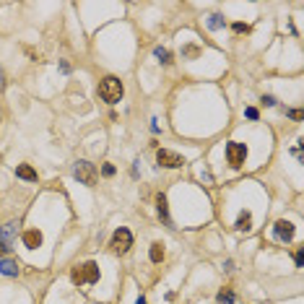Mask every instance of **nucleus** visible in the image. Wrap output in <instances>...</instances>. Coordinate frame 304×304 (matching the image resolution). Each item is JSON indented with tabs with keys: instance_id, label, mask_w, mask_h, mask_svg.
I'll use <instances>...</instances> for the list:
<instances>
[{
	"instance_id": "obj_1",
	"label": "nucleus",
	"mask_w": 304,
	"mask_h": 304,
	"mask_svg": "<svg viewBox=\"0 0 304 304\" xmlns=\"http://www.w3.org/2000/svg\"><path fill=\"white\" fill-rule=\"evenodd\" d=\"M123 81L115 78V75H107V78H102L99 83V96L102 102H107V104H117L120 99H123Z\"/></svg>"
},
{
	"instance_id": "obj_2",
	"label": "nucleus",
	"mask_w": 304,
	"mask_h": 304,
	"mask_svg": "<svg viewBox=\"0 0 304 304\" xmlns=\"http://www.w3.org/2000/svg\"><path fill=\"white\" fill-rule=\"evenodd\" d=\"M70 281H73L75 286L96 283V281H99V265L88 260V263H83V265H78V268H73V270H70Z\"/></svg>"
},
{
	"instance_id": "obj_3",
	"label": "nucleus",
	"mask_w": 304,
	"mask_h": 304,
	"mask_svg": "<svg viewBox=\"0 0 304 304\" xmlns=\"http://www.w3.org/2000/svg\"><path fill=\"white\" fill-rule=\"evenodd\" d=\"M110 247H112V252H117V255H125V252L133 247V234L125 229V226H120V229L112 234V239H110Z\"/></svg>"
},
{
	"instance_id": "obj_4",
	"label": "nucleus",
	"mask_w": 304,
	"mask_h": 304,
	"mask_svg": "<svg viewBox=\"0 0 304 304\" xmlns=\"http://www.w3.org/2000/svg\"><path fill=\"white\" fill-rule=\"evenodd\" d=\"M73 174L86 187H94L96 185V166L91 164V161H78V164H75V172Z\"/></svg>"
},
{
	"instance_id": "obj_5",
	"label": "nucleus",
	"mask_w": 304,
	"mask_h": 304,
	"mask_svg": "<svg viewBox=\"0 0 304 304\" xmlns=\"http://www.w3.org/2000/svg\"><path fill=\"white\" fill-rule=\"evenodd\" d=\"M156 164L164 166V169H179V166H185V159L179 154H174V151H169V148H159L156 151Z\"/></svg>"
},
{
	"instance_id": "obj_6",
	"label": "nucleus",
	"mask_w": 304,
	"mask_h": 304,
	"mask_svg": "<svg viewBox=\"0 0 304 304\" xmlns=\"http://www.w3.org/2000/svg\"><path fill=\"white\" fill-rule=\"evenodd\" d=\"M226 159H229V164L234 166V169H239V166L245 164V159H247V148H245V143L232 141L229 146H226Z\"/></svg>"
},
{
	"instance_id": "obj_7",
	"label": "nucleus",
	"mask_w": 304,
	"mask_h": 304,
	"mask_svg": "<svg viewBox=\"0 0 304 304\" xmlns=\"http://www.w3.org/2000/svg\"><path fill=\"white\" fill-rule=\"evenodd\" d=\"M273 234H276V239H281V242H291L294 239V224L291 221H276Z\"/></svg>"
},
{
	"instance_id": "obj_8",
	"label": "nucleus",
	"mask_w": 304,
	"mask_h": 304,
	"mask_svg": "<svg viewBox=\"0 0 304 304\" xmlns=\"http://www.w3.org/2000/svg\"><path fill=\"white\" fill-rule=\"evenodd\" d=\"M24 245H26L29 250H37V247L42 245V234H39L37 229H29V232H24Z\"/></svg>"
},
{
	"instance_id": "obj_9",
	"label": "nucleus",
	"mask_w": 304,
	"mask_h": 304,
	"mask_svg": "<svg viewBox=\"0 0 304 304\" xmlns=\"http://www.w3.org/2000/svg\"><path fill=\"white\" fill-rule=\"evenodd\" d=\"M16 177H21L26 182H37V169L29 164H21V166H16Z\"/></svg>"
},
{
	"instance_id": "obj_10",
	"label": "nucleus",
	"mask_w": 304,
	"mask_h": 304,
	"mask_svg": "<svg viewBox=\"0 0 304 304\" xmlns=\"http://www.w3.org/2000/svg\"><path fill=\"white\" fill-rule=\"evenodd\" d=\"M156 211H159V216H161L164 224H172V219H169V208H166V197H164V195H156Z\"/></svg>"
},
{
	"instance_id": "obj_11",
	"label": "nucleus",
	"mask_w": 304,
	"mask_h": 304,
	"mask_svg": "<svg viewBox=\"0 0 304 304\" xmlns=\"http://www.w3.org/2000/svg\"><path fill=\"white\" fill-rule=\"evenodd\" d=\"M0 273H3V276H19V263L16 260H0Z\"/></svg>"
},
{
	"instance_id": "obj_12",
	"label": "nucleus",
	"mask_w": 304,
	"mask_h": 304,
	"mask_svg": "<svg viewBox=\"0 0 304 304\" xmlns=\"http://www.w3.org/2000/svg\"><path fill=\"white\" fill-rule=\"evenodd\" d=\"M250 229H252V216H250V211H242L237 219V232H250Z\"/></svg>"
},
{
	"instance_id": "obj_13",
	"label": "nucleus",
	"mask_w": 304,
	"mask_h": 304,
	"mask_svg": "<svg viewBox=\"0 0 304 304\" xmlns=\"http://www.w3.org/2000/svg\"><path fill=\"white\" fill-rule=\"evenodd\" d=\"M16 226H19V221H8L3 226V245H11L13 242V237H16Z\"/></svg>"
},
{
	"instance_id": "obj_14",
	"label": "nucleus",
	"mask_w": 304,
	"mask_h": 304,
	"mask_svg": "<svg viewBox=\"0 0 304 304\" xmlns=\"http://www.w3.org/2000/svg\"><path fill=\"white\" fill-rule=\"evenodd\" d=\"M148 257H151V263H161V260H164V247H161V242H154V245H151Z\"/></svg>"
},
{
	"instance_id": "obj_15",
	"label": "nucleus",
	"mask_w": 304,
	"mask_h": 304,
	"mask_svg": "<svg viewBox=\"0 0 304 304\" xmlns=\"http://www.w3.org/2000/svg\"><path fill=\"white\" fill-rule=\"evenodd\" d=\"M216 304H234V291H232V288H221L219 296H216Z\"/></svg>"
},
{
	"instance_id": "obj_16",
	"label": "nucleus",
	"mask_w": 304,
	"mask_h": 304,
	"mask_svg": "<svg viewBox=\"0 0 304 304\" xmlns=\"http://www.w3.org/2000/svg\"><path fill=\"white\" fill-rule=\"evenodd\" d=\"M154 55L159 57V63H164V65H172V52H169V50L156 47V50H154Z\"/></svg>"
},
{
	"instance_id": "obj_17",
	"label": "nucleus",
	"mask_w": 304,
	"mask_h": 304,
	"mask_svg": "<svg viewBox=\"0 0 304 304\" xmlns=\"http://www.w3.org/2000/svg\"><path fill=\"white\" fill-rule=\"evenodd\" d=\"M232 29H234L237 34H250V26H247V24H234Z\"/></svg>"
},
{
	"instance_id": "obj_18",
	"label": "nucleus",
	"mask_w": 304,
	"mask_h": 304,
	"mask_svg": "<svg viewBox=\"0 0 304 304\" xmlns=\"http://www.w3.org/2000/svg\"><path fill=\"white\" fill-rule=\"evenodd\" d=\"M221 24H224V21H221V16H219V13H216V16H211V21H208V26H211V29H219Z\"/></svg>"
},
{
	"instance_id": "obj_19",
	"label": "nucleus",
	"mask_w": 304,
	"mask_h": 304,
	"mask_svg": "<svg viewBox=\"0 0 304 304\" xmlns=\"http://www.w3.org/2000/svg\"><path fill=\"white\" fill-rule=\"evenodd\" d=\"M102 174H104V177H115V166H112V164H104V166H102Z\"/></svg>"
},
{
	"instance_id": "obj_20",
	"label": "nucleus",
	"mask_w": 304,
	"mask_h": 304,
	"mask_svg": "<svg viewBox=\"0 0 304 304\" xmlns=\"http://www.w3.org/2000/svg\"><path fill=\"white\" fill-rule=\"evenodd\" d=\"M288 117H294V120H301V117H304V112H301V110H288Z\"/></svg>"
},
{
	"instance_id": "obj_21",
	"label": "nucleus",
	"mask_w": 304,
	"mask_h": 304,
	"mask_svg": "<svg viewBox=\"0 0 304 304\" xmlns=\"http://www.w3.org/2000/svg\"><path fill=\"white\" fill-rule=\"evenodd\" d=\"M296 265H299V268L304 265V250H299V252H296Z\"/></svg>"
},
{
	"instance_id": "obj_22",
	"label": "nucleus",
	"mask_w": 304,
	"mask_h": 304,
	"mask_svg": "<svg viewBox=\"0 0 304 304\" xmlns=\"http://www.w3.org/2000/svg\"><path fill=\"white\" fill-rule=\"evenodd\" d=\"M247 117H250V120H257V110L250 107V110H247Z\"/></svg>"
},
{
	"instance_id": "obj_23",
	"label": "nucleus",
	"mask_w": 304,
	"mask_h": 304,
	"mask_svg": "<svg viewBox=\"0 0 304 304\" xmlns=\"http://www.w3.org/2000/svg\"><path fill=\"white\" fill-rule=\"evenodd\" d=\"M263 102L268 104V107H273V104H276V99H273V96H263Z\"/></svg>"
},
{
	"instance_id": "obj_24",
	"label": "nucleus",
	"mask_w": 304,
	"mask_h": 304,
	"mask_svg": "<svg viewBox=\"0 0 304 304\" xmlns=\"http://www.w3.org/2000/svg\"><path fill=\"white\" fill-rule=\"evenodd\" d=\"M6 88V75H3V70H0V91Z\"/></svg>"
},
{
	"instance_id": "obj_25",
	"label": "nucleus",
	"mask_w": 304,
	"mask_h": 304,
	"mask_svg": "<svg viewBox=\"0 0 304 304\" xmlns=\"http://www.w3.org/2000/svg\"><path fill=\"white\" fill-rule=\"evenodd\" d=\"M6 250H8V247L3 245V242H0V260H3V255H6Z\"/></svg>"
},
{
	"instance_id": "obj_26",
	"label": "nucleus",
	"mask_w": 304,
	"mask_h": 304,
	"mask_svg": "<svg viewBox=\"0 0 304 304\" xmlns=\"http://www.w3.org/2000/svg\"><path fill=\"white\" fill-rule=\"evenodd\" d=\"M135 304H146V299H143V296H141V299H138V301H135Z\"/></svg>"
}]
</instances>
